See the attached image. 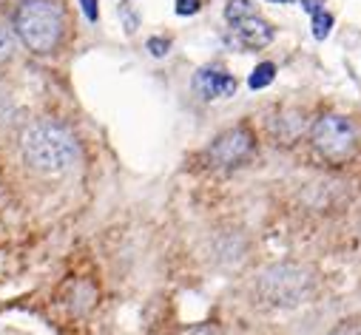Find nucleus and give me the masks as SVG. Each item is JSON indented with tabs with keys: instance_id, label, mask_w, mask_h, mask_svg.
<instances>
[{
	"instance_id": "obj_1",
	"label": "nucleus",
	"mask_w": 361,
	"mask_h": 335,
	"mask_svg": "<svg viewBox=\"0 0 361 335\" xmlns=\"http://www.w3.org/2000/svg\"><path fill=\"white\" fill-rule=\"evenodd\" d=\"M20 151H23V159L35 168V171L46 174V177L66 174L77 159L74 137L51 120H40V122L29 125L20 137Z\"/></svg>"
},
{
	"instance_id": "obj_2",
	"label": "nucleus",
	"mask_w": 361,
	"mask_h": 335,
	"mask_svg": "<svg viewBox=\"0 0 361 335\" xmlns=\"http://www.w3.org/2000/svg\"><path fill=\"white\" fill-rule=\"evenodd\" d=\"M15 32L32 51L49 54L60 43L63 12L51 0H23L15 15Z\"/></svg>"
},
{
	"instance_id": "obj_3",
	"label": "nucleus",
	"mask_w": 361,
	"mask_h": 335,
	"mask_svg": "<svg viewBox=\"0 0 361 335\" xmlns=\"http://www.w3.org/2000/svg\"><path fill=\"white\" fill-rule=\"evenodd\" d=\"M313 145L327 159H344L355 148V125L347 117L327 114L313 125Z\"/></svg>"
},
{
	"instance_id": "obj_4",
	"label": "nucleus",
	"mask_w": 361,
	"mask_h": 335,
	"mask_svg": "<svg viewBox=\"0 0 361 335\" xmlns=\"http://www.w3.org/2000/svg\"><path fill=\"white\" fill-rule=\"evenodd\" d=\"M307 287L310 279L299 267H274L262 279V290L274 304H299L307 296Z\"/></svg>"
},
{
	"instance_id": "obj_5",
	"label": "nucleus",
	"mask_w": 361,
	"mask_h": 335,
	"mask_svg": "<svg viewBox=\"0 0 361 335\" xmlns=\"http://www.w3.org/2000/svg\"><path fill=\"white\" fill-rule=\"evenodd\" d=\"M250 148H253V137L245 128H233L216 137V142L211 145V159L216 165H236L250 153Z\"/></svg>"
},
{
	"instance_id": "obj_6",
	"label": "nucleus",
	"mask_w": 361,
	"mask_h": 335,
	"mask_svg": "<svg viewBox=\"0 0 361 335\" xmlns=\"http://www.w3.org/2000/svg\"><path fill=\"white\" fill-rule=\"evenodd\" d=\"M194 89L202 100H225L236 94V80L222 68H200L194 77Z\"/></svg>"
},
{
	"instance_id": "obj_7",
	"label": "nucleus",
	"mask_w": 361,
	"mask_h": 335,
	"mask_svg": "<svg viewBox=\"0 0 361 335\" xmlns=\"http://www.w3.org/2000/svg\"><path fill=\"white\" fill-rule=\"evenodd\" d=\"M233 26H236L239 43L247 46V49H264L270 40H274V29H270V23H264V20L253 18V15L239 20V23H233Z\"/></svg>"
},
{
	"instance_id": "obj_8",
	"label": "nucleus",
	"mask_w": 361,
	"mask_h": 335,
	"mask_svg": "<svg viewBox=\"0 0 361 335\" xmlns=\"http://www.w3.org/2000/svg\"><path fill=\"white\" fill-rule=\"evenodd\" d=\"M274 77H276V65H274V63H259V65L253 68V74L247 77V86H250V89H264V86H270V82H274Z\"/></svg>"
},
{
	"instance_id": "obj_9",
	"label": "nucleus",
	"mask_w": 361,
	"mask_h": 335,
	"mask_svg": "<svg viewBox=\"0 0 361 335\" xmlns=\"http://www.w3.org/2000/svg\"><path fill=\"white\" fill-rule=\"evenodd\" d=\"M250 15H253V9H250V0H231L228 9H225V18H228L231 23H239V20L250 18Z\"/></svg>"
},
{
	"instance_id": "obj_10",
	"label": "nucleus",
	"mask_w": 361,
	"mask_h": 335,
	"mask_svg": "<svg viewBox=\"0 0 361 335\" xmlns=\"http://www.w3.org/2000/svg\"><path fill=\"white\" fill-rule=\"evenodd\" d=\"M330 29H333V18L322 9V12H316L313 15V37L316 40H324L327 34H330Z\"/></svg>"
},
{
	"instance_id": "obj_11",
	"label": "nucleus",
	"mask_w": 361,
	"mask_h": 335,
	"mask_svg": "<svg viewBox=\"0 0 361 335\" xmlns=\"http://www.w3.org/2000/svg\"><path fill=\"white\" fill-rule=\"evenodd\" d=\"M330 335H361V318H347V321H341Z\"/></svg>"
},
{
	"instance_id": "obj_12",
	"label": "nucleus",
	"mask_w": 361,
	"mask_h": 335,
	"mask_svg": "<svg viewBox=\"0 0 361 335\" xmlns=\"http://www.w3.org/2000/svg\"><path fill=\"white\" fill-rule=\"evenodd\" d=\"M120 15L126 18V32L134 34L137 32V15H134V0H126V4L120 6Z\"/></svg>"
},
{
	"instance_id": "obj_13",
	"label": "nucleus",
	"mask_w": 361,
	"mask_h": 335,
	"mask_svg": "<svg viewBox=\"0 0 361 335\" xmlns=\"http://www.w3.org/2000/svg\"><path fill=\"white\" fill-rule=\"evenodd\" d=\"M12 49H15V43H12V34L0 26V63H4L9 54H12Z\"/></svg>"
},
{
	"instance_id": "obj_14",
	"label": "nucleus",
	"mask_w": 361,
	"mask_h": 335,
	"mask_svg": "<svg viewBox=\"0 0 361 335\" xmlns=\"http://www.w3.org/2000/svg\"><path fill=\"white\" fill-rule=\"evenodd\" d=\"M200 0H176V15H197Z\"/></svg>"
},
{
	"instance_id": "obj_15",
	"label": "nucleus",
	"mask_w": 361,
	"mask_h": 335,
	"mask_svg": "<svg viewBox=\"0 0 361 335\" xmlns=\"http://www.w3.org/2000/svg\"><path fill=\"white\" fill-rule=\"evenodd\" d=\"M148 51H151L154 57H165V54H168V40L151 37V40H148Z\"/></svg>"
},
{
	"instance_id": "obj_16",
	"label": "nucleus",
	"mask_w": 361,
	"mask_h": 335,
	"mask_svg": "<svg viewBox=\"0 0 361 335\" xmlns=\"http://www.w3.org/2000/svg\"><path fill=\"white\" fill-rule=\"evenodd\" d=\"M80 4H82V12H85V18H88V20H97V18H100L97 0H80Z\"/></svg>"
},
{
	"instance_id": "obj_17",
	"label": "nucleus",
	"mask_w": 361,
	"mask_h": 335,
	"mask_svg": "<svg viewBox=\"0 0 361 335\" xmlns=\"http://www.w3.org/2000/svg\"><path fill=\"white\" fill-rule=\"evenodd\" d=\"M183 335H216V329H214V327H191V329H185Z\"/></svg>"
},
{
	"instance_id": "obj_18",
	"label": "nucleus",
	"mask_w": 361,
	"mask_h": 335,
	"mask_svg": "<svg viewBox=\"0 0 361 335\" xmlns=\"http://www.w3.org/2000/svg\"><path fill=\"white\" fill-rule=\"evenodd\" d=\"M322 4L324 0H302V6L310 12V15H316V12H322Z\"/></svg>"
},
{
	"instance_id": "obj_19",
	"label": "nucleus",
	"mask_w": 361,
	"mask_h": 335,
	"mask_svg": "<svg viewBox=\"0 0 361 335\" xmlns=\"http://www.w3.org/2000/svg\"><path fill=\"white\" fill-rule=\"evenodd\" d=\"M270 4H293V0H270Z\"/></svg>"
}]
</instances>
